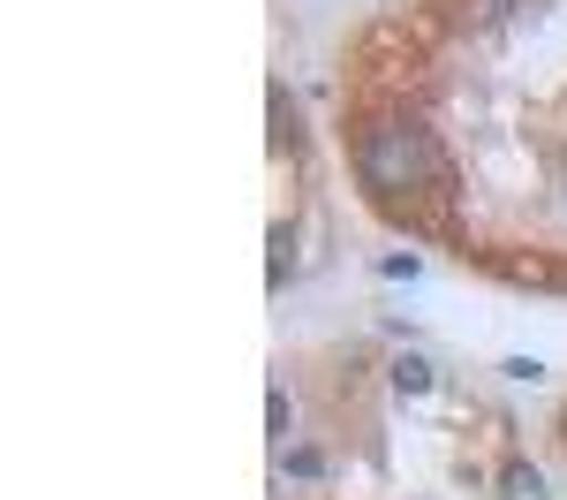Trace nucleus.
Masks as SVG:
<instances>
[{
  "label": "nucleus",
  "mask_w": 567,
  "mask_h": 500,
  "mask_svg": "<svg viewBox=\"0 0 567 500\" xmlns=\"http://www.w3.org/2000/svg\"><path fill=\"white\" fill-rule=\"evenodd\" d=\"M507 500H545V478H537L529 462H515V470H507Z\"/></svg>",
  "instance_id": "3"
},
{
  "label": "nucleus",
  "mask_w": 567,
  "mask_h": 500,
  "mask_svg": "<svg viewBox=\"0 0 567 500\" xmlns=\"http://www.w3.org/2000/svg\"><path fill=\"white\" fill-rule=\"evenodd\" d=\"M416 266H424L416 251H386V258H379V273H386V280H416Z\"/></svg>",
  "instance_id": "4"
},
{
  "label": "nucleus",
  "mask_w": 567,
  "mask_h": 500,
  "mask_svg": "<svg viewBox=\"0 0 567 500\" xmlns=\"http://www.w3.org/2000/svg\"><path fill=\"white\" fill-rule=\"evenodd\" d=\"M424 387H432V364H424V357L393 364V395H424Z\"/></svg>",
  "instance_id": "2"
},
{
  "label": "nucleus",
  "mask_w": 567,
  "mask_h": 500,
  "mask_svg": "<svg viewBox=\"0 0 567 500\" xmlns=\"http://www.w3.org/2000/svg\"><path fill=\"white\" fill-rule=\"evenodd\" d=\"M355 175H363V190H379V205H393V213H409V197H454V167H446L439 136L401 106L355 122Z\"/></svg>",
  "instance_id": "1"
},
{
  "label": "nucleus",
  "mask_w": 567,
  "mask_h": 500,
  "mask_svg": "<svg viewBox=\"0 0 567 500\" xmlns=\"http://www.w3.org/2000/svg\"><path fill=\"white\" fill-rule=\"evenodd\" d=\"M499 371H507V379H523V387H529V379H545V364H537V357H507Z\"/></svg>",
  "instance_id": "5"
}]
</instances>
